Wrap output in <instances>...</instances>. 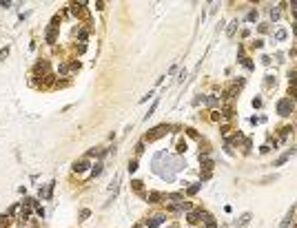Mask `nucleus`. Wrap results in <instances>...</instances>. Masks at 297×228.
<instances>
[{"mask_svg":"<svg viewBox=\"0 0 297 228\" xmlns=\"http://www.w3.org/2000/svg\"><path fill=\"white\" fill-rule=\"evenodd\" d=\"M277 111H279V115H290V111H293V102H290L288 98L279 100V104H277Z\"/></svg>","mask_w":297,"mask_h":228,"instance_id":"nucleus-1","label":"nucleus"},{"mask_svg":"<svg viewBox=\"0 0 297 228\" xmlns=\"http://www.w3.org/2000/svg\"><path fill=\"white\" fill-rule=\"evenodd\" d=\"M166 131H169V126H164V124H162V126H158V129H153V133H146V140H148V142H153V140H158V138H162V135L166 133Z\"/></svg>","mask_w":297,"mask_h":228,"instance_id":"nucleus-2","label":"nucleus"},{"mask_svg":"<svg viewBox=\"0 0 297 228\" xmlns=\"http://www.w3.org/2000/svg\"><path fill=\"white\" fill-rule=\"evenodd\" d=\"M87 166H89V162H87V159H80V162L73 164V170H84Z\"/></svg>","mask_w":297,"mask_h":228,"instance_id":"nucleus-3","label":"nucleus"},{"mask_svg":"<svg viewBox=\"0 0 297 228\" xmlns=\"http://www.w3.org/2000/svg\"><path fill=\"white\" fill-rule=\"evenodd\" d=\"M248 221H250V213H246V215H242V219L237 221V226H246Z\"/></svg>","mask_w":297,"mask_h":228,"instance_id":"nucleus-4","label":"nucleus"},{"mask_svg":"<svg viewBox=\"0 0 297 228\" xmlns=\"http://www.w3.org/2000/svg\"><path fill=\"white\" fill-rule=\"evenodd\" d=\"M200 221V213H191L188 215V224H197Z\"/></svg>","mask_w":297,"mask_h":228,"instance_id":"nucleus-5","label":"nucleus"},{"mask_svg":"<svg viewBox=\"0 0 297 228\" xmlns=\"http://www.w3.org/2000/svg\"><path fill=\"white\" fill-rule=\"evenodd\" d=\"M160 197H162V195H160V193H151V195H148V202H151V204H155V202H158Z\"/></svg>","mask_w":297,"mask_h":228,"instance_id":"nucleus-6","label":"nucleus"},{"mask_svg":"<svg viewBox=\"0 0 297 228\" xmlns=\"http://www.w3.org/2000/svg\"><path fill=\"white\" fill-rule=\"evenodd\" d=\"M288 157H290V153H286V155H282V157H279V159H277V162H275V166H282V164H284V162H286V159H288Z\"/></svg>","mask_w":297,"mask_h":228,"instance_id":"nucleus-7","label":"nucleus"},{"mask_svg":"<svg viewBox=\"0 0 297 228\" xmlns=\"http://www.w3.org/2000/svg\"><path fill=\"white\" fill-rule=\"evenodd\" d=\"M9 55V47H4V49H0V60H4Z\"/></svg>","mask_w":297,"mask_h":228,"instance_id":"nucleus-8","label":"nucleus"},{"mask_svg":"<svg viewBox=\"0 0 297 228\" xmlns=\"http://www.w3.org/2000/svg\"><path fill=\"white\" fill-rule=\"evenodd\" d=\"M131 184H133V191H142V182L135 179V182H131Z\"/></svg>","mask_w":297,"mask_h":228,"instance_id":"nucleus-9","label":"nucleus"},{"mask_svg":"<svg viewBox=\"0 0 297 228\" xmlns=\"http://www.w3.org/2000/svg\"><path fill=\"white\" fill-rule=\"evenodd\" d=\"M197 191H200V184H195V186H191V188H188L186 193H188V195H193V193H197Z\"/></svg>","mask_w":297,"mask_h":228,"instance_id":"nucleus-10","label":"nucleus"},{"mask_svg":"<svg viewBox=\"0 0 297 228\" xmlns=\"http://www.w3.org/2000/svg\"><path fill=\"white\" fill-rule=\"evenodd\" d=\"M135 168H138V162H135V159H133V162H129V170H131V173H133Z\"/></svg>","mask_w":297,"mask_h":228,"instance_id":"nucleus-11","label":"nucleus"},{"mask_svg":"<svg viewBox=\"0 0 297 228\" xmlns=\"http://www.w3.org/2000/svg\"><path fill=\"white\" fill-rule=\"evenodd\" d=\"M178 151H180V153L186 151V142H180V144H178Z\"/></svg>","mask_w":297,"mask_h":228,"instance_id":"nucleus-12","label":"nucleus"},{"mask_svg":"<svg viewBox=\"0 0 297 228\" xmlns=\"http://www.w3.org/2000/svg\"><path fill=\"white\" fill-rule=\"evenodd\" d=\"M100 170H102V164H95V168H93V175H100Z\"/></svg>","mask_w":297,"mask_h":228,"instance_id":"nucleus-13","label":"nucleus"},{"mask_svg":"<svg viewBox=\"0 0 297 228\" xmlns=\"http://www.w3.org/2000/svg\"><path fill=\"white\" fill-rule=\"evenodd\" d=\"M295 228H297V226H295Z\"/></svg>","mask_w":297,"mask_h":228,"instance_id":"nucleus-14","label":"nucleus"}]
</instances>
